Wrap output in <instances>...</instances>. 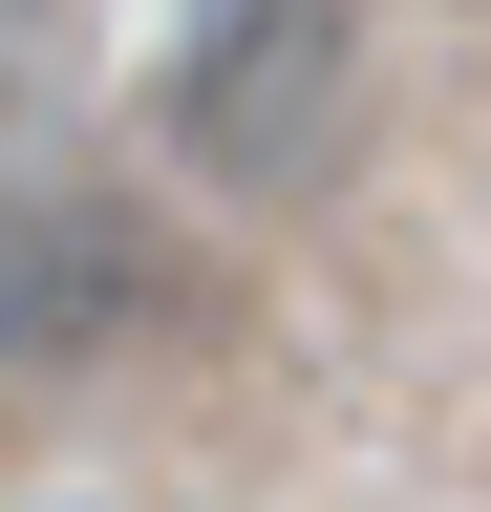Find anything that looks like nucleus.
I'll return each mask as SVG.
<instances>
[{
    "mask_svg": "<svg viewBox=\"0 0 491 512\" xmlns=\"http://www.w3.org/2000/svg\"><path fill=\"white\" fill-rule=\"evenodd\" d=\"M150 107L214 192H321L363 150V0H193Z\"/></svg>",
    "mask_w": 491,
    "mask_h": 512,
    "instance_id": "nucleus-1",
    "label": "nucleus"
},
{
    "mask_svg": "<svg viewBox=\"0 0 491 512\" xmlns=\"http://www.w3.org/2000/svg\"><path fill=\"white\" fill-rule=\"evenodd\" d=\"M171 320H193V256L129 192H0V384H86Z\"/></svg>",
    "mask_w": 491,
    "mask_h": 512,
    "instance_id": "nucleus-2",
    "label": "nucleus"
}]
</instances>
